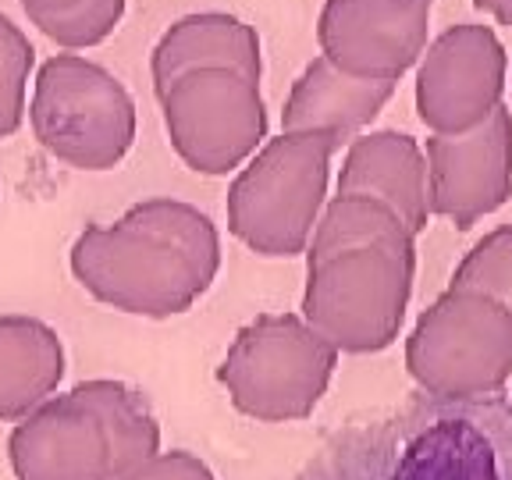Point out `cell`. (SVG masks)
<instances>
[{"mask_svg": "<svg viewBox=\"0 0 512 480\" xmlns=\"http://www.w3.org/2000/svg\"><path fill=\"white\" fill-rule=\"evenodd\" d=\"M68 267L96 303L168 320L192 310L214 285L221 235L200 207L153 196L111 224H86L72 242Z\"/></svg>", "mask_w": 512, "mask_h": 480, "instance_id": "6da1fadb", "label": "cell"}, {"mask_svg": "<svg viewBox=\"0 0 512 480\" xmlns=\"http://www.w3.org/2000/svg\"><path fill=\"white\" fill-rule=\"evenodd\" d=\"M335 153V139L320 132L267 139L228 189V232L256 256H303L328 207Z\"/></svg>", "mask_w": 512, "mask_h": 480, "instance_id": "7a4b0ae2", "label": "cell"}, {"mask_svg": "<svg viewBox=\"0 0 512 480\" xmlns=\"http://www.w3.org/2000/svg\"><path fill=\"white\" fill-rule=\"evenodd\" d=\"M342 352L303 313H256L224 352L217 381L232 406L260 424L306 420L328 395Z\"/></svg>", "mask_w": 512, "mask_h": 480, "instance_id": "3957f363", "label": "cell"}, {"mask_svg": "<svg viewBox=\"0 0 512 480\" xmlns=\"http://www.w3.org/2000/svg\"><path fill=\"white\" fill-rule=\"evenodd\" d=\"M29 128L54 160L79 171H111L136 143V100L104 64L54 54L36 68Z\"/></svg>", "mask_w": 512, "mask_h": 480, "instance_id": "277c9868", "label": "cell"}, {"mask_svg": "<svg viewBox=\"0 0 512 480\" xmlns=\"http://www.w3.org/2000/svg\"><path fill=\"white\" fill-rule=\"evenodd\" d=\"M416 281V249H345L306 264L299 313L338 352L370 356L395 345Z\"/></svg>", "mask_w": 512, "mask_h": 480, "instance_id": "5b68a950", "label": "cell"}, {"mask_svg": "<svg viewBox=\"0 0 512 480\" xmlns=\"http://www.w3.org/2000/svg\"><path fill=\"white\" fill-rule=\"evenodd\" d=\"M406 370L438 399H484L512 377V313L473 288L448 285L406 338Z\"/></svg>", "mask_w": 512, "mask_h": 480, "instance_id": "8992f818", "label": "cell"}, {"mask_svg": "<svg viewBox=\"0 0 512 480\" xmlns=\"http://www.w3.org/2000/svg\"><path fill=\"white\" fill-rule=\"evenodd\" d=\"M171 150L196 175H232L267 143L260 79L232 68H200L153 89Z\"/></svg>", "mask_w": 512, "mask_h": 480, "instance_id": "52a82bcc", "label": "cell"}, {"mask_svg": "<svg viewBox=\"0 0 512 480\" xmlns=\"http://www.w3.org/2000/svg\"><path fill=\"white\" fill-rule=\"evenodd\" d=\"M509 54L491 25L459 22L427 43L416 64V118L431 136H463L502 107Z\"/></svg>", "mask_w": 512, "mask_h": 480, "instance_id": "ba28073f", "label": "cell"}, {"mask_svg": "<svg viewBox=\"0 0 512 480\" xmlns=\"http://www.w3.org/2000/svg\"><path fill=\"white\" fill-rule=\"evenodd\" d=\"M434 0H328L317 18L320 54L352 79L399 82L427 50Z\"/></svg>", "mask_w": 512, "mask_h": 480, "instance_id": "9c48e42d", "label": "cell"}, {"mask_svg": "<svg viewBox=\"0 0 512 480\" xmlns=\"http://www.w3.org/2000/svg\"><path fill=\"white\" fill-rule=\"evenodd\" d=\"M427 192L431 217H445L466 232L512 196V111L498 107L484 125L463 136H431Z\"/></svg>", "mask_w": 512, "mask_h": 480, "instance_id": "30bf717a", "label": "cell"}, {"mask_svg": "<svg viewBox=\"0 0 512 480\" xmlns=\"http://www.w3.org/2000/svg\"><path fill=\"white\" fill-rule=\"evenodd\" d=\"M8 459L18 480H114L107 427L75 388L18 420Z\"/></svg>", "mask_w": 512, "mask_h": 480, "instance_id": "8fae6325", "label": "cell"}, {"mask_svg": "<svg viewBox=\"0 0 512 480\" xmlns=\"http://www.w3.org/2000/svg\"><path fill=\"white\" fill-rule=\"evenodd\" d=\"M338 196H374L420 235L431 221L427 153L420 139L399 128H377L352 139L338 168Z\"/></svg>", "mask_w": 512, "mask_h": 480, "instance_id": "7c38bea8", "label": "cell"}, {"mask_svg": "<svg viewBox=\"0 0 512 480\" xmlns=\"http://www.w3.org/2000/svg\"><path fill=\"white\" fill-rule=\"evenodd\" d=\"M395 86L399 82L352 79L324 54H317L288 89L281 107V132H320L335 139L342 150L374 125L384 104L395 96Z\"/></svg>", "mask_w": 512, "mask_h": 480, "instance_id": "4fadbf2b", "label": "cell"}, {"mask_svg": "<svg viewBox=\"0 0 512 480\" xmlns=\"http://www.w3.org/2000/svg\"><path fill=\"white\" fill-rule=\"evenodd\" d=\"M200 68H232V72L260 79L264 54H260V36L253 25L228 11H192V15L175 18L153 43V89H164L168 82L200 72Z\"/></svg>", "mask_w": 512, "mask_h": 480, "instance_id": "5bb4252c", "label": "cell"}, {"mask_svg": "<svg viewBox=\"0 0 512 480\" xmlns=\"http://www.w3.org/2000/svg\"><path fill=\"white\" fill-rule=\"evenodd\" d=\"M64 381V345L29 313H0V424L25 420Z\"/></svg>", "mask_w": 512, "mask_h": 480, "instance_id": "9a60e30c", "label": "cell"}, {"mask_svg": "<svg viewBox=\"0 0 512 480\" xmlns=\"http://www.w3.org/2000/svg\"><path fill=\"white\" fill-rule=\"evenodd\" d=\"M75 392L100 413L111 438V456H114V480L132 477L143 470L160 448V427L153 416L150 402L125 381H111V377H93V381L75 384Z\"/></svg>", "mask_w": 512, "mask_h": 480, "instance_id": "2e32d148", "label": "cell"}, {"mask_svg": "<svg viewBox=\"0 0 512 480\" xmlns=\"http://www.w3.org/2000/svg\"><path fill=\"white\" fill-rule=\"evenodd\" d=\"M367 246L416 249V232L388 203L374 200V196H335L317 221V232L306 249V264Z\"/></svg>", "mask_w": 512, "mask_h": 480, "instance_id": "e0dca14e", "label": "cell"}, {"mask_svg": "<svg viewBox=\"0 0 512 480\" xmlns=\"http://www.w3.org/2000/svg\"><path fill=\"white\" fill-rule=\"evenodd\" d=\"M18 4L25 18L68 54L111 40L128 8V0H18Z\"/></svg>", "mask_w": 512, "mask_h": 480, "instance_id": "ac0fdd59", "label": "cell"}, {"mask_svg": "<svg viewBox=\"0 0 512 480\" xmlns=\"http://www.w3.org/2000/svg\"><path fill=\"white\" fill-rule=\"evenodd\" d=\"M36 68V47L8 15H0V139H11L25 121V93Z\"/></svg>", "mask_w": 512, "mask_h": 480, "instance_id": "d6986e66", "label": "cell"}, {"mask_svg": "<svg viewBox=\"0 0 512 480\" xmlns=\"http://www.w3.org/2000/svg\"><path fill=\"white\" fill-rule=\"evenodd\" d=\"M452 288H473L512 313V224L488 232L452 271Z\"/></svg>", "mask_w": 512, "mask_h": 480, "instance_id": "ffe728a7", "label": "cell"}, {"mask_svg": "<svg viewBox=\"0 0 512 480\" xmlns=\"http://www.w3.org/2000/svg\"><path fill=\"white\" fill-rule=\"evenodd\" d=\"M132 477L146 480H217L203 459H196L185 448H171V452H157L143 470H136Z\"/></svg>", "mask_w": 512, "mask_h": 480, "instance_id": "44dd1931", "label": "cell"}, {"mask_svg": "<svg viewBox=\"0 0 512 480\" xmlns=\"http://www.w3.org/2000/svg\"><path fill=\"white\" fill-rule=\"evenodd\" d=\"M484 15H491L498 25H509L512 29V0H473Z\"/></svg>", "mask_w": 512, "mask_h": 480, "instance_id": "7402d4cb", "label": "cell"}, {"mask_svg": "<svg viewBox=\"0 0 512 480\" xmlns=\"http://www.w3.org/2000/svg\"><path fill=\"white\" fill-rule=\"evenodd\" d=\"M125 480H146V477H125Z\"/></svg>", "mask_w": 512, "mask_h": 480, "instance_id": "603a6c76", "label": "cell"}]
</instances>
